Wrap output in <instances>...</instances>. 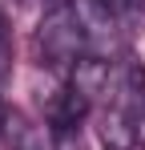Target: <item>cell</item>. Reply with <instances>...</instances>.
Listing matches in <instances>:
<instances>
[{
  "label": "cell",
  "mask_w": 145,
  "mask_h": 150,
  "mask_svg": "<svg viewBox=\"0 0 145 150\" xmlns=\"http://www.w3.org/2000/svg\"><path fill=\"white\" fill-rule=\"evenodd\" d=\"M125 4H137V0H125Z\"/></svg>",
  "instance_id": "2"
},
{
  "label": "cell",
  "mask_w": 145,
  "mask_h": 150,
  "mask_svg": "<svg viewBox=\"0 0 145 150\" xmlns=\"http://www.w3.org/2000/svg\"><path fill=\"white\" fill-rule=\"evenodd\" d=\"M36 49H40V57H45L48 65H56V69H77L85 57H93L89 33H85V25H81V16H77L72 4L52 8L45 21H40Z\"/></svg>",
  "instance_id": "1"
}]
</instances>
